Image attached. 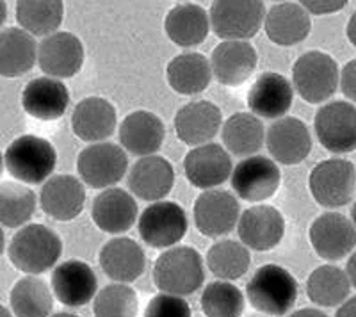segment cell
<instances>
[{
  "label": "cell",
  "instance_id": "obj_1",
  "mask_svg": "<svg viewBox=\"0 0 356 317\" xmlns=\"http://www.w3.org/2000/svg\"><path fill=\"white\" fill-rule=\"evenodd\" d=\"M63 253V243L54 230L40 223L25 225L13 236L9 259L13 266L27 275H41L57 264Z\"/></svg>",
  "mask_w": 356,
  "mask_h": 317
},
{
  "label": "cell",
  "instance_id": "obj_2",
  "mask_svg": "<svg viewBox=\"0 0 356 317\" xmlns=\"http://www.w3.org/2000/svg\"><path fill=\"white\" fill-rule=\"evenodd\" d=\"M246 298L264 316H285L298 300V282L282 266L266 264L248 282Z\"/></svg>",
  "mask_w": 356,
  "mask_h": 317
},
{
  "label": "cell",
  "instance_id": "obj_3",
  "mask_svg": "<svg viewBox=\"0 0 356 317\" xmlns=\"http://www.w3.org/2000/svg\"><path fill=\"white\" fill-rule=\"evenodd\" d=\"M205 280L202 255L195 248L178 246L162 253L154 266V282L162 293L189 296Z\"/></svg>",
  "mask_w": 356,
  "mask_h": 317
},
{
  "label": "cell",
  "instance_id": "obj_4",
  "mask_svg": "<svg viewBox=\"0 0 356 317\" xmlns=\"http://www.w3.org/2000/svg\"><path fill=\"white\" fill-rule=\"evenodd\" d=\"M57 154L50 141L40 136L25 134L15 139L4 155L8 171L24 184H41L56 170Z\"/></svg>",
  "mask_w": 356,
  "mask_h": 317
},
{
  "label": "cell",
  "instance_id": "obj_5",
  "mask_svg": "<svg viewBox=\"0 0 356 317\" xmlns=\"http://www.w3.org/2000/svg\"><path fill=\"white\" fill-rule=\"evenodd\" d=\"M292 81L305 102L323 104L333 97L339 88V65L328 54L312 50L294 63Z\"/></svg>",
  "mask_w": 356,
  "mask_h": 317
},
{
  "label": "cell",
  "instance_id": "obj_6",
  "mask_svg": "<svg viewBox=\"0 0 356 317\" xmlns=\"http://www.w3.org/2000/svg\"><path fill=\"white\" fill-rule=\"evenodd\" d=\"M310 193L317 204L339 209L356 196V168L346 158H328L317 164L308 179Z\"/></svg>",
  "mask_w": 356,
  "mask_h": 317
},
{
  "label": "cell",
  "instance_id": "obj_7",
  "mask_svg": "<svg viewBox=\"0 0 356 317\" xmlns=\"http://www.w3.org/2000/svg\"><path fill=\"white\" fill-rule=\"evenodd\" d=\"M209 18L218 38L244 41L260 31L266 18V6L259 0H219L212 4Z\"/></svg>",
  "mask_w": 356,
  "mask_h": 317
},
{
  "label": "cell",
  "instance_id": "obj_8",
  "mask_svg": "<svg viewBox=\"0 0 356 317\" xmlns=\"http://www.w3.org/2000/svg\"><path fill=\"white\" fill-rule=\"evenodd\" d=\"M129 158L123 148L113 143H95L77 157L81 179L95 189H109L125 177Z\"/></svg>",
  "mask_w": 356,
  "mask_h": 317
},
{
  "label": "cell",
  "instance_id": "obj_9",
  "mask_svg": "<svg viewBox=\"0 0 356 317\" xmlns=\"http://www.w3.org/2000/svg\"><path fill=\"white\" fill-rule=\"evenodd\" d=\"M316 134L319 143L333 154L356 150V106L335 100L321 107L316 114Z\"/></svg>",
  "mask_w": 356,
  "mask_h": 317
},
{
  "label": "cell",
  "instance_id": "obj_10",
  "mask_svg": "<svg viewBox=\"0 0 356 317\" xmlns=\"http://www.w3.org/2000/svg\"><path fill=\"white\" fill-rule=\"evenodd\" d=\"M139 236L152 248H171L187 232L186 211L175 202H155L139 218Z\"/></svg>",
  "mask_w": 356,
  "mask_h": 317
},
{
  "label": "cell",
  "instance_id": "obj_11",
  "mask_svg": "<svg viewBox=\"0 0 356 317\" xmlns=\"http://www.w3.org/2000/svg\"><path fill=\"white\" fill-rule=\"evenodd\" d=\"M282 182V173L276 163L262 155H253L241 161L232 171V187L241 200L264 202L275 196Z\"/></svg>",
  "mask_w": 356,
  "mask_h": 317
},
{
  "label": "cell",
  "instance_id": "obj_12",
  "mask_svg": "<svg viewBox=\"0 0 356 317\" xmlns=\"http://www.w3.org/2000/svg\"><path fill=\"white\" fill-rule=\"evenodd\" d=\"M310 243L324 261H340L355 250L356 228L344 214L326 212L310 227Z\"/></svg>",
  "mask_w": 356,
  "mask_h": 317
},
{
  "label": "cell",
  "instance_id": "obj_13",
  "mask_svg": "<svg viewBox=\"0 0 356 317\" xmlns=\"http://www.w3.org/2000/svg\"><path fill=\"white\" fill-rule=\"evenodd\" d=\"M38 63L52 79H70L84 65V45L75 34L56 33L47 36L38 47Z\"/></svg>",
  "mask_w": 356,
  "mask_h": 317
},
{
  "label": "cell",
  "instance_id": "obj_14",
  "mask_svg": "<svg viewBox=\"0 0 356 317\" xmlns=\"http://www.w3.org/2000/svg\"><path fill=\"white\" fill-rule=\"evenodd\" d=\"M98 293L97 275L84 261H66L52 273V294L63 305L79 309L95 300Z\"/></svg>",
  "mask_w": 356,
  "mask_h": 317
},
{
  "label": "cell",
  "instance_id": "obj_15",
  "mask_svg": "<svg viewBox=\"0 0 356 317\" xmlns=\"http://www.w3.org/2000/svg\"><path fill=\"white\" fill-rule=\"evenodd\" d=\"M237 232L248 248L255 252H269L284 239L285 220L278 209L255 205L241 216Z\"/></svg>",
  "mask_w": 356,
  "mask_h": 317
},
{
  "label": "cell",
  "instance_id": "obj_16",
  "mask_svg": "<svg viewBox=\"0 0 356 317\" xmlns=\"http://www.w3.org/2000/svg\"><path fill=\"white\" fill-rule=\"evenodd\" d=\"M239 202L227 191H205L195 204V223L207 237L230 234L239 221Z\"/></svg>",
  "mask_w": 356,
  "mask_h": 317
},
{
  "label": "cell",
  "instance_id": "obj_17",
  "mask_svg": "<svg viewBox=\"0 0 356 317\" xmlns=\"http://www.w3.org/2000/svg\"><path fill=\"white\" fill-rule=\"evenodd\" d=\"M259 65L255 47L248 41H222L212 52V75L222 86H241L255 74Z\"/></svg>",
  "mask_w": 356,
  "mask_h": 317
},
{
  "label": "cell",
  "instance_id": "obj_18",
  "mask_svg": "<svg viewBox=\"0 0 356 317\" xmlns=\"http://www.w3.org/2000/svg\"><path fill=\"white\" fill-rule=\"evenodd\" d=\"M186 177L198 189L221 186L232 175V158L228 152L216 143H207L196 147L186 155L184 161Z\"/></svg>",
  "mask_w": 356,
  "mask_h": 317
},
{
  "label": "cell",
  "instance_id": "obj_19",
  "mask_svg": "<svg viewBox=\"0 0 356 317\" xmlns=\"http://www.w3.org/2000/svg\"><path fill=\"white\" fill-rule=\"evenodd\" d=\"M248 107L257 118L280 120L291 109L294 100L292 84L284 75L266 72L259 75L248 91Z\"/></svg>",
  "mask_w": 356,
  "mask_h": 317
},
{
  "label": "cell",
  "instance_id": "obj_20",
  "mask_svg": "<svg viewBox=\"0 0 356 317\" xmlns=\"http://www.w3.org/2000/svg\"><path fill=\"white\" fill-rule=\"evenodd\" d=\"M267 150L282 164H300L312 150L308 127L294 116L280 118L267 131Z\"/></svg>",
  "mask_w": 356,
  "mask_h": 317
},
{
  "label": "cell",
  "instance_id": "obj_21",
  "mask_svg": "<svg viewBox=\"0 0 356 317\" xmlns=\"http://www.w3.org/2000/svg\"><path fill=\"white\" fill-rule=\"evenodd\" d=\"M221 111L209 100L189 102L175 116L178 139L189 147H202L211 141L221 129Z\"/></svg>",
  "mask_w": 356,
  "mask_h": 317
},
{
  "label": "cell",
  "instance_id": "obj_22",
  "mask_svg": "<svg viewBox=\"0 0 356 317\" xmlns=\"http://www.w3.org/2000/svg\"><path fill=\"white\" fill-rule=\"evenodd\" d=\"M24 111L36 120L54 122L66 113L70 106V91L61 81L52 77L33 79L22 93Z\"/></svg>",
  "mask_w": 356,
  "mask_h": 317
},
{
  "label": "cell",
  "instance_id": "obj_23",
  "mask_svg": "<svg viewBox=\"0 0 356 317\" xmlns=\"http://www.w3.org/2000/svg\"><path fill=\"white\" fill-rule=\"evenodd\" d=\"M175 184V171L170 161L161 155L139 158L130 168L129 189L145 202H159L166 198Z\"/></svg>",
  "mask_w": 356,
  "mask_h": 317
},
{
  "label": "cell",
  "instance_id": "obj_24",
  "mask_svg": "<svg viewBox=\"0 0 356 317\" xmlns=\"http://www.w3.org/2000/svg\"><path fill=\"white\" fill-rule=\"evenodd\" d=\"M84 186L72 175L50 177L40 195L43 212L57 221L75 220L84 209Z\"/></svg>",
  "mask_w": 356,
  "mask_h": 317
},
{
  "label": "cell",
  "instance_id": "obj_25",
  "mask_svg": "<svg viewBox=\"0 0 356 317\" xmlns=\"http://www.w3.org/2000/svg\"><path fill=\"white\" fill-rule=\"evenodd\" d=\"M93 221L107 234H123L138 220V204L130 193L120 187H109L95 198L91 209Z\"/></svg>",
  "mask_w": 356,
  "mask_h": 317
},
{
  "label": "cell",
  "instance_id": "obj_26",
  "mask_svg": "<svg viewBox=\"0 0 356 317\" xmlns=\"http://www.w3.org/2000/svg\"><path fill=\"white\" fill-rule=\"evenodd\" d=\"M100 266L107 277L118 284H130L138 280L145 271L146 257L134 239L114 237L102 248Z\"/></svg>",
  "mask_w": 356,
  "mask_h": 317
},
{
  "label": "cell",
  "instance_id": "obj_27",
  "mask_svg": "<svg viewBox=\"0 0 356 317\" xmlns=\"http://www.w3.org/2000/svg\"><path fill=\"white\" fill-rule=\"evenodd\" d=\"M116 109L106 98L88 97L77 104L72 114V129L79 139L98 143L116 129Z\"/></svg>",
  "mask_w": 356,
  "mask_h": 317
},
{
  "label": "cell",
  "instance_id": "obj_28",
  "mask_svg": "<svg viewBox=\"0 0 356 317\" xmlns=\"http://www.w3.org/2000/svg\"><path fill=\"white\" fill-rule=\"evenodd\" d=\"M164 123L150 111L130 113L120 125V141L134 155L150 157L164 143Z\"/></svg>",
  "mask_w": 356,
  "mask_h": 317
},
{
  "label": "cell",
  "instance_id": "obj_29",
  "mask_svg": "<svg viewBox=\"0 0 356 317\" xmlns=\"http://www.w3.org/2000/svg\"><path fill=\"white\" fill-rule=\"evenodd\" d=\"M267 38L282 47L298 45L312 31V20L308 13L296 2L275 4L264 18Z\"/></svg>",
  "mask_w": 356,
  "mask_h": 317
},
{
  "label": "cell",
  "instance_id": "obj_30",
  "mask_svg": "<svg viewBox=\"0 0 356 317\" xmlns=\"http://www.w3.org/2000/svg\"><path fill=\"white\" fill-rule=\"evenodd\" d=\"M38 47L34 38L24 29L8 27L0 31V75L20 77L34 68Z\"/></svg>",
  "mask_w": 356,
  "mask_h": 317
},
{
  "label": "cell",
  "instance_id": "obj_31",
  "mask_svg": "<svg viewBox=\"0 0 356 317\" xmlns=\"http://www.w3.org/2000/svg\"><path fill=\"white\" fill-rule=\"evenodd\" d=\"M211 18L209 13L198 4H178L168 13L164 31L175 45L189 49L203 43L209 34Z\"/></svg>",
  "mask_w": 356,
  "mask_h": 317
},
{
  "label": "cell",
  "instance_id": "obj_32",
  "mask_svg": "<svg viewBox=\"0 0 356 317\" xmlns=\"http://www.w3.org/2000/svg\"><path fill=\"white\" fill-rule=\"evenodd\" d=\"M170 86L180 95L202 93L212 81L211 63L203 54L186 52L173 57L168 65Z\"/></svg>",
  "mask_w": 356,
  "mask_h": 317
},
{
  "label": "cell",
  "instance_id": "obj_33",
  "mask_svg": "<svg viewBox=\"0 0 356 317\" xmlns=\"http://www.w3.org/2000/svg\"><path fill=\"white\" fill-rule=\"evenodd\" d=\"M222 143L237 157H253L262 148L266 132L255 114L235 113L222 125Z\"/></svg>",
  "mask_w": 356,
  "mask_h": 317
},
{
  "label": "cell",
  "instance_id": "obj_34",
  "mask_svg": "<svg viewBox=\"0 0 356 317\" xmlns=\"http://www.w3.org/2000/svg\"><path fill=\"white\" fill-rule=\"evenodd\" d=\"M11 310L17 317H50L54 294L49 284L38 277H25L11 291Z\"/></svg>",
  "mask_w": 356,
  "mask_h": 317
},
{
  "label": "cell",
  "instance_id": "obj_35",
  "mask_svg": "<svg viewBox=\"0 0 356 317\" xmlns=\"http://www.w3.org/2000/svg\"><path fill=\"white\" fill-rule=\"evenodd\" d=\"M351 284L346 275L337 266H321L312 271L307 282V294L314 305L337 307L342 305L349 296Z\"/></svg>",
  "mask_w": 356,
  "mask_h": 317
},
{
  "label": "cell",
  "instance_id": "obj_36",
  "mask_svg": "<svg viewBox=\"0 0 356 317\" xmlns=\"http://www.w3.org/2000/svg\"><path fill=\"white\" fill-rule=\"evenodd\" d=\"M65 6L59 0H22L17 4V20L31 36H52L59 29Z\"/></svg>",
  "mask_w": 356,
  "mask_h": 317
},
{
  "label": "cell",
  "instance_id": "obj_37",
  "mask_svg": "<svg viewBox=\"0 0 356 317\" xmlns=\"http://www.w3.org/2000/svg\"><path fill=\"white\" fill-rule=\"evenodd\" d=\"M207 266L219 280H239L250 269V252L237 241L222 239L209 250Z\"/></svg>",
  "mask_w": 356,
  "mask_h": 317
},
{
  "label": "cell",
  "instance_id": "obj_38",
  "mask_svg": "<svg viewBox=\"0 0 356 317\" xmlns=\"http://www.w3.org/2000/svg\"><path fill=\"white\" fill-rule=\"evenodd\" d=\"M36 212V195L20 182L0 184V225L24 227Z\"/></svg>",
  "mask_w": 356,
  "mask_h": 317
},
{
  "label": "cell",
  "instance_id": "obj_39",
  "mask_svg": "<svg viewBox=\"0 0 356 317\" xmlns=\"http://www.w3.org/2000/svg\"><path fill=\"white\" fill-rule=\"evenodd\" d=\"M205 317H241L244 312V294L230 282H212L202 294Z\"/></svg>",
  "mask_w": 356,
  "mask_h": 317
},
{
  "label": "cell",
  "instance_id": "obj_40",
  "mask_svg": "<svg viewBox=\"0 0 356 317\" xmlns=\"http://www.w3.org/2000/svg\"><path fill=\"white\" fill-rule=\"evenodd\" d=\"M138 294L127 284H111L95 296V317H138Z\"/></svg>",
  "mask_w": 356,
  "mask_h": 317
},
{
  "label": "cell",
  "instance_id": "obj_41",
  "mask_svg": "<svg viewBox=\"0 0 356 317\" xmlns=\"http://www.w3.org/2000/svg\"><path fill=\"white\" fill-rule=\"evenodd\" d=\"M145 317H191V307L184 298L161 293L148 301Z\"/></svg>",
  "mask_w": 356,
  "mask_h": 317
},
{
  "label": "cell",
  "instance_id": "obj_42",
  "mask_svg": "<svg viewBox=\"0 0 356 317\" xmlns=\"http://www.w3.org/2000/svg\"><path fill=\"white\" fill-rule=\"evenodd\" d=\"M340 86H342V93L356 104V59H351L342 70L340 75Z\"/></svg>",
  "mask_w": 356,
  "mask_h": 317
},
{
  "label": "cell",
  "instance_id": "obj_43",
  "mask_svg": "<svg viewBox=\"0 0 356 317\" xmlns=\"http://www.w3.org/2000/svg\"><path fill=\"white\" fill-rule=\"evenodd\" d=\"M348 2H301V8L307 13H314V15H326V13H335L344 9Z\"/></svg>",
  "mask_w": 356,
  "mask_h": 317
},
{
  "label": "cell",
  "instance_id": "obj_44",
  "mask_svg": "<svg viewBox=\"0 0 356 317\" xmlns=\"http://www.w3.org/2000/svg\"><path fill=\"white\" fill-rule=\"evenodd\" d=\"M335 317H356V296L346 300L337 310Z\"/></svg>",
  "mask_w": 356,
  "mask_h": 317
},
{
  "label": "cell",
  "instance_id": "obj_45",
  "mask_svg": "<svg viewBox=\"0 0 356 317\" xmlns=\"http://www.w3.org/2000/svg\"><path fill=\"white\" fill-rule=\"evenodd\" d=\"M346 275L349 278V284L356 287V252L349 257L348 266H346Z\"/></svg>",
  "mask_w": 356,
  "mask_h": 317
},
{
  "label": "cell",
  "instance_id": "obj_46",
  "mask_svg": "<svg viewBox=\"0 0 356 317\" xmlns=\"http://www.w3.org/2000/svg\"><path fill=\"white\" fill-rule=\"evenodd\" d=\"M289 317H328L323 310H317V309H300L292 312Z\"/></svg>",
  "mask_w": 356,
  "mask_h": 317
},
{
  "label": "cell",
  "instance_id": "obj_47",
  "mask_svg": "<svg viewBox=\"0 0 356 317\" xmlns=\"http://www.w3.org/2000/svg\"><path fill=\"white\" fill-rule=\"evenodd\" d=\"M346 33H348V40L351 41V45L356 47V11L353 13V17L349 18Z\"/></svg>",
  "mask_w": 356,
  "mask_h": 317
},
{
  "label": "cell",
  "instance_id": "obj_48",
  "mask_svg": "<svg viewBox=\"0 0 356 317\" xmlns=\"http://www.w3.org/2000/svg\"><path fill=\"white\" fill-rule=\"evenodd\" d=\"M6 18H8V6L6 2H0V27L4 25Z\"/></svg>",
  "mask_w": 356,
  "mask_h": 317
},
{
  "label": "cell",
  "instance_id": "obj_49",
  "mask_svg": "<svg viewBox=\"0 0 356 317\" xmlns=\"http://www.w3.org/2000/svg\"><path fill=\"white\" fill-rule=\"evenodd\" d=\"M4 248H6V237H4V232H2V228H0V255L4 253Z\"/></svg>",
  "mask_w": 356,
  "mask_h": 317
},
{
  "label": "cell",
  "instance_id": "obj_50",
  "mask_svg": "<svg viewBox=\"0 0 356 317\" xmlns=\"http://www.w3.org/2000/svg\"><path fill=\"white\" fill-rule=\"evenodd\" d=\"M0 317H13V314L4 305H0Z\"/></svg>",
  "mask_w": 356,
  "mask_h": 317
},
{
  "label": "cell",
  "instance_id": "obj_51",
  "mask_svg": "<svg viewBox=\"0 0 356 317\" xmlns=\"http://www.w3.org/2000/svg\"><path fill=\"white\" fill-rule=\"evenodd\" d=\"M351 223L355 225V228H356V202L353 204V207H351Z\"/></svg>",
  "mask_w": 356,
  "mask_h": 317
},
{
  "label": "cell",
  "instance_id": "obj_52",
  "mask_svg": "<svg viewBox=\"0 0 356 317\" xmlns=\"http://www.w3.org/2000/svg\"><path fill=\"white\" fill-rule=\"evenodd\" d=\"M50 317H79V316H73V314H66V312H59V314H54Z\"/></svg>",
  "mask_w": 356,
  "mask_h": 317
},
{
  "label": "cell",
  "instance_id": "obj_53",
  "mask_svg": "<svg viewBox=\"0 0 356 317\" xmlns=\"http://www.w3.org/2000/svg\"><path fill=\"white\" fill-rule=\"evenodd\" d=\"M2 170H4V157L0 154V177H2Z\"/></svg>",
  "mask_w": 356,
  "mask_h": 317
},
{
  "label": "cell",
  "instance_id": "obj_54",
  "mask_svg": "<svg viewBox=\"0 0 356 317\" xmlns=\"http://www.w3.org/2000/svg\"><path fill=\"white\" fill-rule=\"evenodd\" d=\"M248 317H269V316H264V314H251V316Z\"/></svg>",
  "mask_w": 356,
  "mask_h": 317
}]
</instances>
